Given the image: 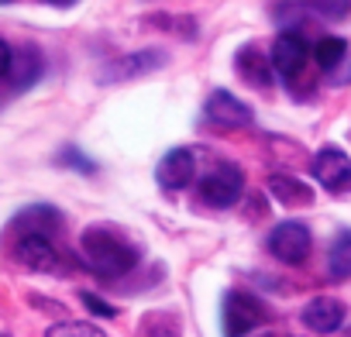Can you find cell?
Returning a JSON list of instances; mask_svg holds the SVG:
<instances>
[{
    "label": "cell",
    "instance_id": "14",
    "mask_svg": "<svg viewBox=\"0 0 351 337\" xmlns=\"http://www.w3.org/2000/svg\"><path fill=\"white\" fill-rule=\"evenodd\" d=\"M234 66H238V73H241L252 86H269V79H272V62H269L258 49H241L238 59H234Z\"/></svg>",
    "mask_w": 351,
    "mask_h": 337
},
{
    "label": "cell",
    "instance_id": "16",
    "mask_svg": "<svg viewBox=\"0 0 351 337\" xmlns=\"http://www.w3.org/2000/svg\"><path fill=\"white\" fill-rule=\"evenodd\" d=\"M18 227L21 231H35V234H49V231H59V210L52 207H32L18 217Z\"/></svg>",
    "mask_w": 351,
    "mask_h": 337
},
{
    "label": "cell",
    "instance_id": "4",
    "mask_svg": "<svg viewBox=\"0 0 351 337\" xmlns=\"http://www.w3.org/2000/svg\"><path fill=\"white\" fill-rule=\"evenodd\" d=\"M269 251L282 262V265H300L310 255V231L300 221H282L272 227L269 234Z\"/></svg>",
    "mask_w": 351,
    "mask_h": 337
},
{
    "label": "cell",
    "instance_id": "11",
    "mask_svg": "<svg viewBox=\"0 0 351 337\" xmlns=\"http://www.w3.org/2000/svg\"><path fill=\"white\" fill-rule=\"evenodd\" d=\"M165 66V55L158 49H145V52H134V55H124L117 62H110L104 69V79H131V76H145L152 69Z\"/></svg>",
    "mask_w": 351,
    "mask_h": 337
},
{
    "label": "cell",
    "instance_id": "18",
    "mask_svg": "<svg viewBox=\"0 0 351 337\" xmlns=\"http://www.w3.org/2000/svg\"><path fill=\"white\" fill-rule=\"evenodd\" d=\"M45 337H107L97 323H80V320H66V323H52L45 330Z\"/></svg>",
    "mask_w": 351,
    "mask_h": 337
},
{
    "label": "cell",
    "instance_id": "26",
    "mask_svg": "<svg viewBox=\"0 0 351 337\" xmlns=\"http://www.w3.org/2000/svg\"><path fill=\"white\" fill-rule=\"evenodd\" d=\"M0 337H4V334H0Z\"/></svg>",
    "mask_w": 351,
    "mask_h": 337
},
{
    "label": "cell",
    "instance_id": "23",
    "mask_svg": "<svg viewBox=\"0 0 351 337\" xmlns=\"http://www.w3.org/2000/svg\"><path fill=\"white\" fill-rule=\"evenodd\" d=\"M8 69H11V45L0 38V76H8Z\"/></svg>",
    "mask_w": 351,
    "mask_h": 337
},
{
    "label": "cell",
    "instance_id": "19",
    "mask_svg": "<svg viewBox=\"0 0 351 337\" xmlns=\"http://www.w3.org/2000/svg\"><path fill=\"white\" fill-rule=\"evenodd\" d=\"M145 337H180V323L176 316H162V313H152L145 316Z\"/></svg>",
    "mask_w": 351,
    "mask_h": 337
},
{
    "label": "cell",
    "instance_id": "12",
    "mask_svg": "<svg viewBox=\"0 0 351 337\" xmlns=\"http://www.w3.org/2000/svg\"><path fill=\"white\" fill-rule=\"evenodd\" d=\"M42 69H45V62H42L38 49L11 52V69H8V76H11L14 90H28V86H35L38 76H42Z\"/></svg>",
    "mask_w": 351,
    "mask_h": 337
},
{
    "label": "cell",
    "instance_id": "6",
    "mask_svg": "<svg viewBox=\"0 0 351 337\" xmlns=\"http://www.w3.org/2000/svg\"><path fill=\"white\" fill-rule=\"evenodd\" d=\"M197 176V151L193 148H172L155 168V179L165 190H186Z\"/></svg>",
    "mask_w": 351,
    "mask_h": 337
},
{
    "label": "cell",
    "instance_id": "22",
    "mask_svg": "<svg viewBox=\"0 0 351 337\" xmlns=\"http://www.w3.org/2000/svg\"><path fill=\"white\" fill-rule=\"evenodd\" d=\"M83 303L97 313V316H104V320H110V316H117V306H110V303H104V299H97L93 292H83Z\"/></svg>",
    "mask_w": 351,
    "mask_h": 337
},
{
    "label": "cell",
    "instance_id": "25",
    "mask_svg": "<svg viewBox=\"0 0 351 337\" xmlns=\"http://www.w3.org/2000/svg\"><path fill=\"white\" fill-rule=\"evenodd\" d=\"M0 4H8V0H0Z\"/></svg>",
    "mask_w": 351,
    "mask_h": 337
},
{
    "label": "cell",
    "instance_id": "8",
    "mask_svg": "<svg viewBox=\"0 0 351 337\" xmlns=\"http://www.w3.org/2000/svg\"><path fill=\"white\" fill-rule=\"evenodd\" d=\"M306 59H310V49H306V42H303L296 32H282V35L272 42L269 62H272V69H276L279 76H286V79L300 76L303 66H306Z\"/></svg>",
    "mask_w": 351,
    "mask_h": 337
},
{
    "label": "cell",
    "instance_id": "21",
    "mask_svg": "<svg viewBox=\"0 0 351 337\" xmlns=\"http://www.w3.org/2000/svg\"><path fill=\"white\" fill-rule=\"evenodd\" d=\"M59 165H66V168H80V173H86V176H93V173H97V162H90L80 148H62Z\"/></svg>",
    "mask_w": 351,
    "mask_h": 337
},
{
    "label": "cell",
    "instance_id": "20",
    "mask_svg": "<svg viewBox=\"0 0 351 337\" xmlns=\"http://www.w3.org/2000/svg\"><path fill=\"white\" fill-rule=\"evenodd\" d=\"M306 4H310L320 18H330V21H337V18H344V14L351 11V0H306Z\"/></svg>",
    "mask_w": 351,
    "mask_h": 337
},
{
    "label": "cell",
    "instance_id": "5",
    "mask_svg": "<svg viewBox=\"0 0 351 337\" xmlns=\"http://www.w3.org/2000/svg\"><path fill=\"white\" fill-rule=\"evenodd\" d=\"M14 258L32 269V272H56L59 269V251L52 245L49 234H35V231H25L14 245Z\"/></svg>",
    "mask_w": 351,
    "mask_h": 337
},
{
    "label": "cell",
    "instance_id": "15",
    "mask_svg": "<svg viewBox=\"0 0 351 337\" xmlns=\"http://www.w3.org/2000/svg\"><path fill=\"white\" fill-rule=\"evenodd\" d=\"M327 275L351 279V231H337V238L327 251Z\"/></svg>",
    "mask_w": 351,
    "mask_h": 337
},
{
    "label": "cell",
    "instance_id": "3",
    "mask_svg": "<svg viewBox=\"0 0 351 337\" xmlns=\"http://www.w3.org/2000/svg\"><path fill=\"white\" fill-rule=\"evenodd\" d=\"M241 190H245V176L241 168L231 165V162H217L210 173L204 176L200 183V200L207 207H217V210H228L241 200Z\"/></svg>",
    "mask_w": 351,
    "mask_h": 337
},
{
    "label": "cell",
    "instance_id": "2",
    "mask_svg": "<svg viewBox=\"0 0 351 337\" xmlns=\"http://www.w3.org/2000/svg\"><path fill=\"white\" fill-rule=\"evenodd\" d=\"M265 316H269L265 303L258 296H252V292L231 289L224 296V303H221V330H224V337H245L255 327H262Z\"/></svg>",
    "mask_w": 351,
    "mask_h": 337
},
{
    "label": "cell",
    "instance_id": "13",
    "mask_svg": "<svg viewBox=\"0 0 351 337\" xmlns=\"http://www.w3.org/2000/svg\"><path fill=\"white\" fill-rule=\"evenodd\" d=\"M269 193H272L282 207H310V203H313L310 186H303V183L293 179V176H272V179H269Z\"/></svg>",
    "mask_w": 351,
    "mask_h": 337
},
{
    "label": "cell",
    "instance_id": "1",
    "mask_svg": "<svg viewBox=\"0 0 351 337\" xmlns=\"http://www.w3.org/2000/svg\"><path fill=\"white\" fill-rule=\"evenodd\" d=\"M80 248H83V258L90 262V269L104 279H121L138 262V251L121 234H114L107 227H86Z\"/></svg>",
    "mask_w": 351,
    "mask_h": 337
},
{
    "label": "cell",
    "instance_id": "7",
    "mask_svg": "<svg viewBox=\"0 0 351 337\" xmlns=\"http://www.w3.org/2000/svg\"><path fill=\"white\" fill-rule=\"evenodd\" d=\"M313 179L320 183V186H327V190H344L348 183H351V158L341 151V148H334V145H327V148H320L317 155H313Z\"/></svg>",
    "mask_w": 351,
    "mask_h": 337
},
{
    "label": "cell",
    "instance_id": "24",
    "mask_svg": "<svg viewBox=\"0 0 351 337\" xmlns=\"http://www.w3.org/2000/svg\"><path fill=\"white\" fill-rule=\"evenodd\" d=\"M49 4H59V8H69V4H73V0H49Z\"/></svg>",
    "mask_w": 351,
    "mask_h": 337
},
{
    "label": "cell",
    "instance_id": "10",
    "mask_svg": "<svg viewBox=\"0 0 351 337\" xmlns=\"http://www.w3.org/2000/svg\"><path fill=\"white\" fill-rule=\"evenodd\" d=\"M344 323V306L334 296H317L303 306V327L313 334H334Z\"/></svg>",
    "mask_w": 351,
    "mask_h": 337
},
{
    "label": "cell",
    "instance_id": "9",
    "mask_svg": "<svg viewBox=\"0 0 351 337\" xmlns=\"http://www.w3.org/2000/svg\"><path fill=\"white\" fill-rule=\"evenodd\" d=\"M207 121H214L217 127H245V124H252V110H248V103H241L234 93H228V90H214L210 97H207Z\"/></svg>",
    "mask_w": 351,
    "mask_h": 337
},
{
    "label": "cell",
    "instance_id": "17",
    "mask_svg": "<svg viewBox=\"0 0 351 337\" xmlns=\"http://www.w3.org/2000/svg\"><path fill=\"white\" fill-rule=\"evenodd\" d=\"M348 55V45H344V38H334V35H327V38H320L317 45H313V59H317V66L320 69H334L341 59Z\"/></svg>",
    "mask_w": 351,
    "mask_h": 337
}]
</instances>
